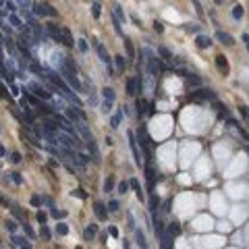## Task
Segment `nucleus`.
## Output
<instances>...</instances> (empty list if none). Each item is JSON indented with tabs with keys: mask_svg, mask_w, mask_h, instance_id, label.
Here are the masks:
<instances>
[{
	"mask_svg": "<svg viewBox=\"0 0 249 249\" xmlns=\"http://www.w3.org/2000/svg\"><path fill=\"white\" fill-rule=\"evenodd\" d=\"M58 71L62 73V77L69 81V85H71L75 92H79V94H83V85L81 81H79V77H77V71H73V69H69L67 64H64V60H62V64H58Z\"/></svg>",
	"mask_w": 249,
	"mask_h": 249,
	"instance_id": "obj_1",
	"label": "nucleus"
},
{
	"mask_svg": "<svg viewBox=\"0 0 249 249\" xmlns=\"http://www.w3.org/2000/svg\"><path fill=\"white\" fill-rule=\"evenodd\" d=\"M94 48H95V52H98V56L102 58V62L108 67V75H110V77H116V75H114V69H112V58L108 56L104 44H100V42H95V40H94Z\"/></svg>",
	"mask_w": 249,
	"mask_h": 249,
	"instance_id": "obj_2",
	"label": "nucleus"
},
{
	"mask_svg": "<svg viewBox=\"0 0 249 249\" xmlns=\"http://www.w3.org/2000/svg\"><path fill=\"white\" fill-rule=\"evenodd\" d=\"M33 12H36L37 17H56V15H58L48 2H36V4H33Z\"/></svg>",
	"mask_w": 249,
	"mask_h": 249,
	"instance_id": "obj_3",
	"label": "nucleus"
},
{
	"mask_svg": "<svg viewBox=\"0 0 249 249\" xmlns=\"http://www.w3.org/2000/svg\"><path fill=\"white\" fill-rule=\"evenodd\" d=\"M127 135H129L131 152H133V156H135V164H137V166H141V152H139V145H137V139H135V133H133V131H129Z\"/></svg>",
	"mask_w": 249,
	"mask_h": 249,
	"instance_id": "obj_4",
	"label": "nucleus"
},
{
	"mask_svg": "<svg viewBox=\"0 0 249 249\" xmlns=\"http://www.w3.org/2000/svg\"><path fill=\"white\" fill-rule=\"evenodd\" d=\"M29 92L36 94L37 98H42V100H52V92H48L46 87L40 85V83H31V85H29Z\"/></svg>",
	"mask_w": 249,
	"mask_h": 249,
	"instance_id": "obj_5",
	"label": "nucleus"
},
{
	"mask_svg": "<svg viewBox=\"0 0 249 249\" xmlns=\"http://www.w3.org/2000/svg\"><path fill=\"white\" fill-rule=\"evenodd\" d=\"M46 31L54 42H62V27H58V25H48Z\"/></svg>",
	"mask_w": 249,
	"mask_h": 249,
	"instance_id": "obj_6",
	"label": "nucleus"
},
{
	"mask_svg": "<svg viewBox=\"0 0 249 249\" xmlns=\"http://www.w3.org/2000/svg\"><path fill=\"white\" fill-rule=\"evenodd\" d=\"M216 67H218V71L222 73V75H228L230 73V67H228V60L222 56V54H218L216 56Z\"/></svg>",
	"mask_w": 249,
	"mask_h": 249,
	"instance_id": "obj_7",
	"label": "nucleus"
},
{
	"mask_svg": "<svg viewBox=\"0 0 249 249\" xmlns=\"http://www.w3.org/2000/svg\"><path fill=\"white\" fill-rule=\"evenodd\" d=\"M85 143H87V150H89V154H92V160L98 164V162H100V150H98V145H95L94 137H92L89 141H85Z\"/></svg>",
	"mask_w": 249,
	"mask_h": 249,
	"instance_id": "obj_8",
	"label": "nucleus"
},
{
	"mask_svg": "<svg viewBox=\"0 0 249 249\" xmlns=\"http://www.w3.org/2000/svg\"><path fill=\"white\" fill-rule=\"evenodd\" d=\"M94 212H95V218H98V220H106L108 218V208L104 203H100V202L94 206Z\"/></svg>",
	"mask_w": 249,
	"mask_h": 249,
	"instance_id": "obj_9",
	"label": "nucleus"
},
{
	"mask_svg": "<svg viewBox=\"0 0 249 249\" xmlns=\"http://www.w3.org/2000/svg\"><path fill=\"white\" fill-rule=\"evenodd\" d=\"M77 131H79V135H81L85 141H89L94 135H92V131L87 129V125H85V120H81V123H77Z\"/></svg>",
	"mask_w": 249,
	"mask_h": 249,
	"instance_id": "obj_10",
	"label": "nucleus"
},
{
	"mask_svg": "<svg viewBox=\"0 0 249 249\" xmlns=\"http://www.w3.org/2000/svg\"><path fill=\"white\" fill-rule=\"evenodd\" d=\"M216 95L210 92V89H202V92H197V94H193V100H197V102H203V100H214Z\"/></svg>",
	"mask_w": 249,
	"mask_h": 249,
	"instance_id": "obj_11",
	"label": "nucleus"
},
{
	"mask_svg": "<svg viewBox=\"0 0 249 249\" xmlns=\"http://www.w3.org/2000/svg\"><path fill=\"white\" fill-rule=\"evenodd\" d=\"M9 23H11L15 29H25L21 17H19V15H15V12H9Z\"/></svg>",
	"mask_w": 249,
	"mask_h": 249,
	"instance_id": "obj_12",
	"label": "nucleus"
},
{
	"mask_svg": "<svg viewBox=\"0 0 249 249\" xmlns=\"http://www.w3.org/2000/svg\"><path fill=\"white\" fill-rule=\"evenodd\" d=\"M12 245H15V247H25V249L31 247V243H29V237L25 239V237H17V235L12 237Z\"/></svg>",
	"mask_w": 249,
	"mask_h": 249,
	"instance_id": "obj_13",
	"label": "nucleus"
},
{
	"mask_svg": "<svg viewBox=\"0 0 249 249\" xmlns=\"http://www.w3.org/2000/svg\"><path fill=\"white\" fill-rule=\"evenodd\" d=\"M158 56H162V60H166V62H172V60H175L172 52H170L168 48H164V46H158Z\"/></svg>",
	"mask_w": 249,
	"mask_h": 249,
	"instance_id": "obj_14",
	"label": "nucleus"
},
{
	"mask_svg": "<svg viewBox=\"0 0 249 249\" xmlns=\"http://www.w3.org/2000/svg\"><path fill=\"white\" fill-rule=\"evenodd\" d=\"M195 44H197V48H210L212 46V37L210 36H197Z\"/></svg>",
	"mask_w": 249,
	"mask_h": 249,
	"instance_id": "obj_15",
	"label": "nucleus"
},
{
	"mask_svg": "<svg viewBox=\"0 0 249 249\" xmlns=\"http://www.w3.org/2000/svg\"><path fill=\"white\" fill-rule=\"evenodd\" d=\"M216 37H218L222 44H226V46H233V44H235L233 36H230V33H224V31H218V33H216Z\"/></svg>",
	"mask_w": 249,
	"mask_h": 249,
	"instance_id": "obj_16",
	"label": "nucleus"
},
{
	"mask_svg": "<svg viewBox=\"0 0 249 249\" xmlns=\"http://www.w3.org/2000/svg\"><path fill=\"white\" fill-rule=\"evenodd\" d=\"M127 94L129 95L137 94V79H135V77H129V79H127Z\"/></svg>",
	"mask_w": 249,
	"mask_h": 249,
	"instance_id": "obj_17",
	"label": "nucleus"
},
{
	"mask_svg": "<svg viewBox=\"0 0 249 249\" xmlns=\"http://www.w3.org/2000/svg\"><path fill=\"white\" fill-rule=\"evenodd\" d=\"M112 9H114V17H116V19H119L120 23H125V19H127V17H125V11H123V6H120L119 2H114V6H112Z\"/></svg>",
	"mask_w": 249,
	"mask_h": 249,
	"instance_id": "obj_18",
	"label": "nucleus"
},
{
	"mask_svg": "<svg viewBox=\"0 0 249 249\" xmlns=\"http://www.w3.org/2000/svg\"><path fill=\"white\" fill-rule=\"evenodd\" d=\"M2 42H4V48H6V50H9V52H11L12 56H17V44H15V42H12L11 37H4V40H2Z\"/></svg>",
	"mask_w": 249,
	"mask_h": 249,
	"instance_id": "obj_19",
	"label": "nucleus"
},
{
	"mask_svg": "<svg viewBox=\"0 0 249 249\" xmlns=\"http://www.w3.org/2000/svg\"><path fill=\"white\" fill-rule=\"evenodd\" d=\"M95 233H98V226H95V224H89L87 228H85V233H83L85 241H92V239L95 237Z\"/></svg>",
	"mask_w": 249,
	"mask_h": 249,
	"instance_id": "obj_20",
	"label": "nucleus"
},
{
	"mask_svg": "<svg viewBox=\"0 0 249 249\" xmlns=\"http://www.w3.org/2000/svg\"><path fill=\"white\" fill-rule=\"evenodd\" d=\"M62 44H64V46H73V44H75V42H73L71 31H69L67 27H62Z\"/></svg>",
	"mask_w": 249,
	"mask_h": 249,
	"instance_id": "obj_21",
	"label": "nucleus"
},
{
	"mask_svg": "<svg viewBox=\"0 0 249 249\" xmlns=\"http://www.w3.org/2000/svg\"><path fill=\"white\" fill-rule=\"evenodd\" d=\"M102 95H104V100H108V102H114L116 100V94H114L112 87H104L102 89Z\"/></svg>",
	"mask_w": 249,
	"mask_h": 249,
	"instance_id": "obj_22",
	"label": "nucleus"
},
{
	"mask_svg": "<svg viewBox=\"0 0 249 249\" xmlns=\"http://www.w3.org/2000/svg\"><path fill=\"white\" fill-rule=\"evenodd\" d=\"M178 233H181V224H178L177 220L170 222V224H168V235H170V237H177Z\"/></svg>",
	"mask_w": 249,
	"mask_h": 249,
	"instance_id": "obj_23",
	"label": "nucleus"
},
{
	"mask_svg": "<svg viewBox=\"0 0 249 249\" xmlns=\"http://www.w3.org/2000/svg\"><path fill=\"white\" fill-rule=\"evenodd\" d=\"M145 175H147V181H150V185H154L156 172H154V168H152V162H147V166H145Z\"/></svg>",
	"mask_w": 249,
	"mask_h": 249,
	"instance_id": "obj_24",
	"label": "nucleus"
},
{
	"mask_svg": "<svg viewBox=\"0 0 249 249\" xmlns=\"http://www.w3.org/2000/svg\"><path fill=\"white\" fill-rule=\"evenodd\" d=\"M120 119H123V110H119L112 119H110V127L112 129H119V125H120Z\"/></svg>",
	"mask_w": 249,
	"mask_h": 249,
	"instance_id": "obj_25",
	"label": "nucleus"
},
{
	"mask_svg": "<svg viewBox=\"0 0 249 249\" xmlns=\"http://www.w3.org/2000/svg\"><path fill=\"white\" fill-rule=\"evenodd\" d=\"M56 235H58V237H64V235H69V224H64V222H58V224H56Z\"/></svg>",
	"mask_w": 249,
	"mask_h": 249,
	"instance_id": "obj_26",
	"label": "nucleus"
},
{
	"mask_svg": "<svg viewBox=\"0 0 249 249\" xmlns=\"http://www.w3.org/2000/svg\"><path fill=\"white\" fill-rule=\"evenodd\" d=\"M25 100L31 104V106H40V98L36 94H29V92H25Z\"/></svg>",
	"mask_w": 249,
	"mask_h": 249,
	"instance_id": "obj_27",
	"label": "nucleus"
},
{
	"mask_svg": "<svg viewBox=\"0 0 249 249\" xmlns=\"http://www.w3.org/2000/svg\"><path fill=\"white\" fill-rule=\"evenodd\" d=\"M243 15H245L243 6H241V4H237V6L233 9V19H235V21H239V19H243Z\"/></svg>",
	"mask_w": 249,
	"mask_h": 249,
	"instance_id": "obj_28",
	"label": "nucleus"
},
{
	"mask_svg": "<svg viewBox=\"0 0 249 249\" xmlns=\"http://www.w3.org/2000/svg\"><path fill=\"white\" fill-rule=\"evenodd\" d=\"M135 235H137V245H139V247H147V241H145V235H143L141 230H135Z\"/></svg>",
	"mask_w": 249,
	"mask_h": 249,
	"instance_id": "obj_29",
	"label": "nucleus"
},
{
	"mask_svg": "<svg viewBox=\"0 0 249 249\" xmlns=\"http://www.w3.org/2000/svg\"><path fill=\"white\" fill-rule=\"evenodd\" d=\"M114 185H116L114 177H108L106 181H104V191H106V193H108V191H112V189H114Z\"/></svg>",
	"mask_w": 249,
	"mask_h": 249,
	"instance_id": "obj_30",
	"label": "nucleus"
},
{
	"mask_svg": "<svg viewBox=\"0 0 249 249\" xmlns=\"http://www.w3.org/2000/svg\"><path fill=\"white\" fill-rule=\"evenodd\" d=\"M183 29L189 31V33H199V25H195V23H185L183 25Z\"/></svg>",
	"mask_w": 249,
	"mask_h": 249,
	"instance_id": "obj_31",
	"label": "nucleus"
},
{
	"mask_svg": "<svg viewBox=\"0 0 249 249\" xmlns=\"http://www.w3.org/2000/svg\"><path fill=\"white\" fill-rule=\"evenodd\" d=\"M114 64H116V69H119V71H125V64H127V62H125V56H114Z\"/></svg>",
	"mask_w": 249,
	"mask_h": 249,
	"instance_id": "obj_32",
	"label": "nucleus"
},
{
	"mask_svg": "<svg viewBox=\"0 0 249 249\" xmlns=\"http://www.w3.org/2000/svg\"><path fill=\"white\" fill-rule=\"evenodd\" d=\"M129 187H131L129 181H120V183H119V193H120V195H125V193L129 191Z\"/></svg>",
	"mask_w": 249,
	"mask_h": 249,
	"instance_id": "obj_33",
	"label": "nucleus"
},
{
	"mask_svg": "<svg viewBox=\"0 0 249 249\" xmlns=\"http://www.w3.org/2000/svg\"><path fill=\"white\" fill-rule=\"evenodd\" d=\"M187 79H189V85H193V87H199V85H202V79H199L197 75H189Z\"/></svg>",
	"mask_w": 249,
	"mask_h": 249,
	"instance_id": "obj_34",
	"label": "nucleus"
},
{
	"mask_svg": "<svg viewBox=\"0 0 249 249\" xmlns=\"http://www.w3.org/2000/svg\"><path fill=\"white\" fill-rule=\"evenodd\" d=\"M100 9H102V6H100V2H94V4H92V15H94V19H100Z\"/></svg>",
	"mask_w": 249,
	"mask_h": 249,
	"instance_id": "obj_35",
	"label": "nucleus"
},
{
	"mask_svg": "<svg viewBox=\"0 0 249 249\" xmlns=\"http://www.w3.org/2000/svg\"><path fill=\"white\" fill-rule=\"evenodd\" d=\"M36 218H37V222H40V224H46V222H48V214L44 212V210H40Z\"/></svg>",
	"mask_w": 249,
	"mask_h": 249,
	"instance_id": "obj_36",
	"label": "nucleus"
},
{
	"mask_svg": "<svg viewBox=\"0 0 249 249\" xmlns=\"http://www.w3.org/2000/svg\"><path fill=\"white\" fill-rule=\"evenodd\" d=\"M4 226H6V230H9V233H17V222H15V220H6Z\"/></svg>",
	"mask_w": 249,
	"mask_h": 249,
	"instance_id": "obj_37",
	"label": "nucleus"
},
{
	"mask_svg": "<svg viewBox=\"0 0 249 249\" xmlns=\"http://www.w3.org/2000/svg\"><path fill=\"white\" fill-rule=\"evenodd\" d=\"M23 230H25V235H27L29 239H36V233H33V228H31L29 224H25L23 222Z\"/></svg>",
	"mask_w": 249,
	"mask_h": 249,
	"instance_id": "obj_38",
	"label": "nucleus"
},
{
	"mask_svg": "<svg viewBox=\"0 0 249 249\" xmlns=\"http://www.w3.org/2000/svg\"><path fill=\"white\" fill-rule=\"evenodd\" d=\"M50 216H52V218H56V220H58V218H64V216H67V212H62V210H54V208H52V210H50Z\"/></svg>",
	"mask_w": 249,
	"mask_h": 249,
	"instance_id": "obj_39",
	"label": "nucleus"
},
{
	"mask_svg": "<svg viewBox=\"0 0 249 249\" xmlns=\"http://www.w3.org/2000/svg\"><path fill=\"white\" fill-rule=\"evenodd\" d=\"M125 46H127V54H129V58H133L135 50H133V46H131V40H129V37H125Z\"/></svg>",
	"mask_w": 249,
	"mask_h": 249,
	"instance_id": "obj_40",
	"label": "nucleus"
},
{
	"mask_svg": "<svg viewBox=\"0 0 249 249\" xmlns=\"http://www.w3.org/2000/svg\"><path fill=\"white\" fill-rule=\"evenodd\" d=\"M160 241H162V247H170V245H172V237H170V235H164V237L160 239Z\"/></svg>",
	"mask_w": 249,
	"mask_h": 249,
	"instance_id": "obj_41",
	"label": "nucleus"
},
{
	"mask_svg": "<svg viewBox=\"0 0 249 249\" xmlns=\"http://www.w3.org/2000/svg\"><path fill=\"white\" fill-rule=\"evenodd\" d=\"M42 237L46 239V241H50V239H52V233H50V228H48L46 224H42Z\"/></svg>",
	"mask_w": 249,
	"mask_h": 249,
	"instance_id": "obj_42",
	"label": "nucleus"
},
{
	"mask_svg": "<svg viewBox=\"0 0 249 249\" xmlns=\"http://www.w3.org/2000/svg\"><path fill=\"white\" fill-rule=\"evenodd\" d=\"M108 212H116V210H119L120 206H119V202H114V199H112V202H108Z\"/></svg>",
	"mask_w": 249,
	"mask_h": 249,
	"instance_id": "obj_43",
	"label": "nucleus"
},
{
	"mask_svg": "<svg viewBox=\"0 0 249 249\" xmlns=\"http://www.w3.org/2000/svg\"><path fill=\"white\" fill-rule=\"evenodd\" d=\"M11 162L12 164H21V154H19V152H12L11 154Z\"/></svg>",
	"mask_w": 249,
	"mask_h": 249,
	"instance_id": "obj_44",
	"label": "nucleus"
},
{
	"mask_svg": "<svg viewBox=\"0 0 249 249\" xmlns=\"http://www.w3.org/2000/svg\"><path fill=\"white\" fill-rule=\"evenodd\" d=\"M11 178H12V183H17V185H21V183H23V177H21L19 172H11Z\"/></svg>",
	"mask_w": 249,
	"mask_h": 249,
	"instance_id": "obj_45",
	"label": "nucleus"
},
{
	"mask_svg": "<svg viewBox=\"0 0 249 249\" xmlns=\"http://www.w3.org/2000/svg\"><path fill=\"white\" fill-rule=\"evenodd\" d=\"M4 6L9 9V12H15V11H17V4H15L12 0H6V2H4Z\"/></svg>",
	"mask_w": 249,
	"mask_h": 249,
	"instance_id": "obj_46",
	"label": "nucleus"
},
{
	"mask_svg": "<svg viewBox=\"0 0 249 249\" xmlns=\"http://www.w3.org/2000/svg\"><path fill=\"white\" fill-rule=\"evenodd\" d=\"M42 202H44V199H42L40 195H33V197H31V206H36V208H40V206H42Z\"/></svg>",
	"mask_w": 249,
	"mask_h": 249,
	"instance_id": "obj_47",
	"label": "nucleus"
},
{
	"mask_svg": "<svg viewBox=\"0 0 249 249\" xmlns=\"http://www.w3.org/2000/svg\"><path fill=\"white\" fill-rule=\"evenodd\" d=\"M77 46H79L81 52H87V42H85V40H77Z\"/></svg>",
	"mask_w": 249,
	"mask_h": 249,
	"instance_id": "obj_48",
	"label": "nucleus"
},
{
	"mask_svg": "<svg viewBox=\"0 0 249 249\" xmlns=\"http://www.w3.org/2000/svg\"><path fill=\"white\" fill-rule=\"evenodd\" d=\"M112 104H114V102H108V100H104V106H102V110H104V112H110V110H112Z\"/></svg>",
	"mask_w": 249,
	"mask_h": 249,
	"instance_id": "obj_49",
	"label": "nucleus"
},
{
	"mask_svg": "<svg viewBox=\"0 0 249 249\" xmlns=\"http://www.w3.org/2000/svg\"><path fill=\"white\" fill-rule=\"evenodd\" d=\"M71 195H73V197L77 195V197H81V199H85V197H87V195H85V193H83L81 189H75V191H71Z\"/></svg>",
	"mask_w": 249,
	"mask_h": 249,
	"instance_id": "obj_50",
	"label": "nucleus"
},
{
	"mask_svg": "<svg viewBox=\"0 0 249 249\" xmlns=\"http://www.w3.org/2000/svg\"><path fill=\"white\" fill-rule=\"evenodd\" d=\"M17 4H19V6H23V9H27V6H33V4H31V0H17Z\"/></svg>",
	"mask_w": 249,
	"mask_h": 249,
	"instance_id": "obj_51",
	"label": "nucleus"
},
{
	"mask_svg": "<svg viewBox=\"0 0 249 249\" xmlns=\"http://www.w3.org/2000/svg\"><path fill=\"white\" fill-rule=\"evenodd\" d=\"M11 94H12V95H19V94H21V92H19V87H17V83H15V81L11 83Z\"/></svg>",
	"mask_w": 249,
	"mask_h": 249,
	"instance_id": "obj_52",
	"label": "nucleus"
},
{
	"mask_svg": "<svg viewBox=\"0 0 249 249\" xmlns=\"http://www.w3.org/2000/svg\"><path fill=\"white\" fill-rule=\"evenodd\" d=\"M127 220H129L131 228H135V218H133V214H131V212H127Z\"/></svg>",
	"mask_w": 249,
	"mask_h": 249,
	"instance_id": "obj_53",
	"label": "nucleus"
},
{
	"mask_svg": "<svg viewBox=\"0 0 249 249\" xmlns=\"http://www.w3.org/2000/svg\"><path fill=\"white\" fill-rule=\"evenodd\" d=\"M239 110H241V116H243V119H249V110H247L245 106H241Z\"/></svg>",
	"mask_w": 249,
	"mask_h": 249,
	"instance_id": "obj_54",
	"label": "nucleus"
},
{
	"mask_svg": "<svg viewBox=\"0 0 249 249\" xmlns=\"http://www.w3.org/2000/svg\"><path fill=\"white\" fill-rule=\"evenodd\" d=\"M108 233H110L112 237H119V228H116V226H110V228H108Z\"/></svg>",
	"mask_w": 249,
	"mask_h": 249,
	"instance_id": "obj_55",
	"label": "nucleus"
},
{
	"mask_svg": "<svg viewBox=\"0 0 249 249\" xmlns=\"http://www.w3.org/2000/svg\"><path fill=\"white\" fill-rule=\"evenodd\" d=\"M154 31H158V33H162V31H164V27H162V23H158V21H156V23H154Z\"/></svg>",
	"mask_w": 249,
	"mask_h": 249,
	"instance_id": "obj_56",
	"label": "nucleus"
},
{
	"mask_svg": "<svg viewBox=\"0 0 249 249\" xmlns=\"http://www.w3.org/2000/svg\"><path fill=\"white\" fill-rule=\"evenodd\" d=\"M137 199H139V202H143V199H145V197H143V191H141V187H137Z\"/></svg>",
	"mask_w": 249,
	"mask_h": 249,
	"instance_id": "obj_57",
	"label": "nucleus"
},
{
	"mask_svg": "<svg viewBox=\"0 0 249 249\" xmlns=\"http://www.w3.org/2000/svg\"><path fill=\"white\" fill-rule=\"evenodd\" d=\"M243 42H245V46H247V50H249V33H243Z\"/></svg>",
	"mask_w": 249,
	"mask_h": 249,
	"instance_id": "obj_58",
	"label": "nucleus"
},
{
	"mask_svg": "<svg viewBox=\"0 0 249 249\" xmlns=\"http://www.w3.org/2000/svg\"><path fill=\"white\" fill-rule=\"evenodd\" d=\"M129 183H131V187H133V189H137V187H139V183H137V181H135V178H131Z\"/></svg>",
	"mask_w": 249,
	"mask_h": 249,
	"instance_id": "obj_59",
	"label": "nucleus"
},
{
	"mask_svg": "<svg viewBox=\"0 0 249 249\" xmlns=\"http://www.w3.org/2000/svg\"><path fill=\"white\" fill-rule=\"evenodd\" d=\"M193 4H195V9H197V12H202V4H199V0H193Z\"/></svg>",
	"mask_w": 249,
	"mask_h": 249,
	"instance_id": "obj_60",
	"label": "nucleus"
},
{
	"mask_svg": "<svg viewBox=\"0 0 249 249\" xmlns=\"http://www.w3.org/2000/svg\"><path fill=\"white\" fill-rule=\"evenodd\" d=\"M0 156H6V150H4V145H0Z\"/></svg>",
	"mask_w": 249,
	"mask_h": 249,
	"instance_id": "obj_61",
	"label": "nucleus"
},
{
	"mask_svg": "<svg viewBox=\"0 0 249 249\" xmlns=\"http://www.w3.org/2000/svg\"><path fill=\"white\" fill-rule=\"evenodd\" d=\"M4 2H6V0H0V9H2V6H4Z\"/></svg>",
	"mask_w": 249,
	"mask_h": 249,
	"instance_id": "obj_62",
	"label": "nucleus"
}]
</instances>
